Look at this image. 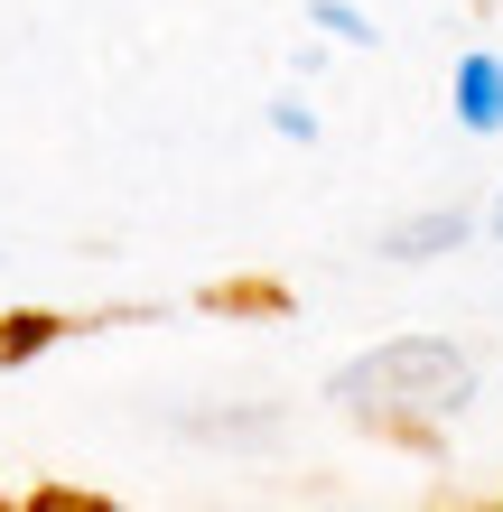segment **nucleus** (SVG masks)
<instances>
[{
	"instance_id": "obj_4",
	"label": "nucleus",
	"mask_w": 503,
	"mask_h": 512,
	"mask_svg": "<svg viewBox=\"0 0 503 512\" xmlns=\"http://www.w3.org/2000/svg\"><path fill=\"white\" fill-rule=\"evenodd\" d=\"M308 28H317L327 47H382V28L354 10V0H308Z\"/></svg>"
},
{
	"instance_id": "obj_7",
	"label": "nucleus",
	"mask_w": 503,
	"mask_h": 512,
	"mask_svg": "<svg viewBox=\"0 0 503 512\" xmlns=\"http://www.w3.org/2000/svg\"><path fill=\"white\" fill-rule=\"evenodd\" d=\"M485 224H494V243H503V187H494V205H485Z\"/></svg>"
},
{
	"instance_id": "obj_6",
	"label": "nucleus",
	"mask_w": 503,
	"mask_h": 512,
	"mask_svg": "<svg viewBox=\"0 0 503 512\" xmlns=\"http://www.w3.org/2000/svg\"><path fill=\"white\" fill-rule=\"evenodd\" d=\"M271 131H280V140H317V112H308L299 94H280V103H271Z\"/></svg>"
},
{
	"instance_id": "obj_3",
	"label": "nucleus",
	"mask_w": 503,
	"mask_h": 512,
	"mask_svg": "<svg viewBox=\"0 0 503 512\" xmlns=\"http://www.w3.org/2000/svg\"><path fill=\"white\" fill-rule=\"evenodd\" d=\"M466 233H476V215H466V205H420V215H401L373 252H382V261H438V252H457Z\"/></svg>"
},
{
	"instance_id": "obj_2",
	"label": "nucleus",
	"mask_w": 503,
	"mask_h": 512,
	"mask_svg": "<svg viewBox=\"0 0 503 512\" xmlns=\"http://www.w3.org/2000/svg\"><path fill=\"white\" fill-rule=\"evenodd\" d=\"M448 112H457V131L503 140V56L494 47H466L448 66Z\"/></svg>"
},
{
	"instance_id": "obj_5",
	"label": "nucleus",
	"mask_w": 503,
	"mask_h": 512,
	"mask_svg": "<svg viewBox=\"0 0 503 512\" xmlns=\"http://www.w3.org/2000/svg\"><path fill=\"white\" fill-rule=\"evenodd\" d=\"M66 326H56L47 308H19V317H0V364H28V354H47Z\"/></svg>"
},
{
	"instance_id": "obj_1",
	"label": "nucleus",
	"mask_w": 503,
	"mask_h": 512,
	"mask_svg": "<svg viewBox=\"0 0 503 512\" xmlns=\"http://www.w3.org/2000/svg\"><path fill=\"white\" fill-rule=\"evenodd\" d=\"M327 401L354 419V429H448V419L476 401V354H466L457 336H382L364 354H345Z\"/></svg>"
}]
</instances>
